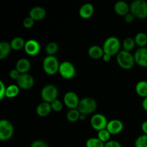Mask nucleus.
Returning <instances> with one entry per match:
<instances>
[{
	"instance_id": "obj_1",
	"label": "nucleus",
	"mask_w": 147,
	"mask_h": 147,
	"mask_svg": "<svg viewBox=\"0 0 147 147\" xmlns=\"http://www.w3.org/2000/svg\"><path fill=\"white\" fill-rule=\"evenodd\" d=\"M130 12L139 20L147 18V1L145 0H134L130 4Z\"/></svg>"
},
{
	"instance_id": "obj_2",
	"label": "nucleus",
	"mask_w": 147,
	"mask_h": 147,
	"mask_svg": "<svg viewBox=\"0 0 147 147\" xmlns=\"http://www.w3.org/2000/svg\"><path fill=\"white\" fill-rule=\"evenodd\" d=\"M116 61L118 65L123 70H129L133 68L135 65V60L134 55H132L130 52L121 50L117 55Z\"/></svg>"
},
{
	"instance_id": "obj_3",
	"label": "nucleus",
	"mask_w": 147,
	"mask_h": 147,
	"mask_svg": "<svg viewBox=\"0 0 147 147\" xmlns=\"http://www.w3.org/2000/svg\"><path fill=\"white\" fill-rule=\"evenodd\" d=\"M59 60L55 56L47 55L44 58L42 62V68L46 74L54 76L58 73L60 67Z\"/></svg>"
},
{
	"instance_id": "obj_4",
	"label": "nucleus",
	"mask_w": 147,
	"mask_h": 147,
	"mask_svg": "<svg viewBox=\"0 0 147 147\" xmlns=\"http://www.w3.org/2000/svg\"><path fill=\"white\" fill-rule=\"evenodd\" d=\"M97 106V102L94 98L90 97H85L80 99L77 109L81 114L89 115L93 113L96 110Z\"/></svg>"
},
{
	"instance_id": "obj_5",
	"label": "nucleus",
	"mask_w": 147,
	"mask_h": 147,
	"mask_svg": "<svg viewBox=\"0 0 147 147\" xmlns=\"http://www.w3.org/2000/svg\"><path fill=\"white\" fill-rule=\"evenodd\" d=\"M102 47L104 53L113 56L119 54L121 51V42L117 37H109L105 40Z\"/></svg>"
},
{
	"instance_id": "obj_6",
	"label": "nucleus",
	"mask_w": 147,
	"mask_h": 147,
	"mask_svg": "<svg viewBox=\"0 0 147 147\" xmlns=\"http://www.w3.org/2000/svg\"><path fill=\"white\" fill-rule=\"evenodd\" d=\"M58 93V89L55 85L47 84L42 88L40 95L43 101L51 103L57 99Z\"/></svg>"
},
{
	"instance_id": "obj_7",
	"label": "nucleus",
	"mask_w": 147,
	"mask_h": 147,
	"mask_svg": "<svg viewBox=\"0 0 147 147\" xmlns=\"http://www.w3.org/2000/svg\"><path fill=\"white\" fill-rule=\"evenodd\" d=\"M58 73L63 78L70 80L76 76V69L71 62L63 61L60 63Z\"/></svg>"
},
{
	"instance_id": "obj_8",
	"label": "nucleus",
	"mask_w": 147,
	"mask_h": 147,
	"mask_svg": "<svg viewBox=\"0 0 147 147\" xmlns=\"http://www.w3.org/2000/svg\"><path fill=\"white\" fill-rule=\"evenodd\" d=\"M14 134V126L7 119L0 121V140L1 142L8 141Z\"/></svg>"
},
{
	"instance_id": "obj_9",
	"label": "nucleus",
	"mask_w": 147,
	"mask_h": 147,
	"mask_svg": "<svg viewBox=\"0 0 147 147\" xmlns=\"http://www.w3.org/2000/svg\"><path fill=\"white\" fill-rule=\"evenodd\" d=\"M90 123V126L94 130L99 131L106 129L109 121L105 115L102 113H96L92 116Z\"/></svg>"
},
{
	"instance_id": "obj_10",
	"label": "nucleus",
	"mask_w": 147,
	"mask_h": 147,
	"mask_svg": "<svg viewBox=\"0 0 147 147\" xmlns=\"http://www.w3.org/2000/svg\"><path fill=\"white\" fill-rule=\"evenodd\" d=\"M78 96L73 91H68L65 94L63 103L69 109H77L80 103Z\"/></svg>"
},
{
	"instance_id": "obj_11",
	"label": "nucleus",
	"mask_w": 147,
	"mask_h": 147,
	"mask_svg": "<svg viewBox=\"0 0 147 147\" xmlns=\"http://www.w3.org/2000/svg\"><path fill=\"white\" fill-rule=\"evenodd\" d=\"M16 81L19 88L23 90H29L32 88L34 85V78L28 73L21 74Z\"/></svg>"
},
{
	"instance_id": "obj_12",
	"label": "nucleus",
	"mask_w": 147,
	"mask_h": 147,
	"mask_svg": "<svg viewBox=\"0 0 147 147\" xmlns=\"http://www.w3.org/2000/svg\"><path fill=\"white\" fill-rule=\"evenodd\" d=\"M24 50L26 54L28 55L36 56L40 53L41 47L40 42L37 40L34 39H30L26 41Z\"/></svg>"
},
{
	"instance_id": "obj_13",
	"label": "nucleus",
	"mask_w": 147,
	"mask_h": 147,
	"mask_svg": "<svg viewBox=\"0 0 147 147\" xmlns=\"http://www.w3.org/2000/svg\"><path fill=\"white\" fill-rule=\"evenodd\" d=\"M135 63L140 67H147V47H139L134 54Z\"/></svg>"
},
{
	"instance_id": "obj_14",
	"label": "nucleus",
	"mask_w": 147,
	"mask_h": 147,
	"mask_svg": "<svg viewBox=\"0 0 147 147\" xmlns=\"http://www.w3.org/2000/svg\"><path fill=\"white\" fill-rule=\"evenodd\" d=\"M106 129L111 135H117L123 131V123L119 119H112L109 121Z\"/></svg>"
},
{
	"instance_id": "obj_15",
	"label": "nucleus",
	"mask_w": 147,
	"mask_h": 147,
	"mask_svg": "<svg viewBox=\"0 0 147 147\" xmlns=\"http://www.w3.org/2000/svg\"><path fill=\"white\" fill-rule=\"evenodd\" d=\"M46 15H47L46 10L40 6L33 7L29 11V17L32 18L34 21H41L45 18Z\"/></svg>"
},
{
	"instance_id": "obj_16",
	"label": "nucleus",
	"mask_w": 147,
	"mask_h": 147,
	"mask_svg": "<svg viewBox=\"0 0 147 147\" xmlns=\"http://www.w3.org/2000/svg\"><path fill=\"white\" fill-rule=\"evenodd\" d=\"M94 13V7L90 3H86L80 7L79 9V15L82 19L88 20L93 16Z\"/></svg>"
},
{
	"instance_id": "obj_17",
	"label": "nucleus",
	"mask_w": 147,
	"mask_h": 147,
	"mask_svg": "<svg viewBox=\"0 0 147 147\" xmlns=\"http://www.w3.org/2000/svg\"><path fill=\"white\" fill-rule=\"evenodd\" d=\"M114 11L118 15L125 17L130 12V5L124 1H119L114 4Z\"/></svg>"
},
{
	"instance_id": "obj_18",
	"label": "nucleus",
	"mask_w": 147,
	"mask_h": 147,
	"mask_svg": "<svg viewBox=\"0 0 147 147\" xmlns=\"http://www.w3.org/2000/svg\"><path fill=\"white\" fill-rule=\"evenodd\" d=\"M30 68H31V63L30 60L27 58H21L17 60L16 63L15 69L20 74L27 73Z\"/></svg>"
},
{
	"instance_id": "obj_19",
	"label": "nucleus",
	"mask_w": 147,
	"mask_h": 147,
	"mask_svg": "<svg viewBox=\"0 0 147 147\" xmlns=\"http://www.w3.org/2000/svg\"><path fill=\"white\" fill-rule=\"evenodd\" d=\"M53 109H52L51 104L43 101L37 106L36 113L40 117H46L51 113Z\"/></svg>"
},
{
	"instance_id": "obj_20",
	"label": "nucleus",
	"mask_w": 147,
	"mask_h": 147,
	"mask_svg": "<svg viewBox=\"0 0 147 147\" xmlns=\"http://www.w3.org/2000/svg\"><path fill=\"white\" fill-rule=\"evenodd\" d=\"M89 57L93 60H99L102 58L104 55V51H103V47L98 45H92L89 47L88 51Z\"/></svg>"
},
{
	"instance_id": "obj_21",
	"label": "nucleus",
	"mask_w": 147,
	"mask_h": 147,
	"mask_svg": "<svg viewBox=\"0 0 147 147\" xmlns=\"http://www.w3.org/2000/svg\"><path fill=\"white\" fill-rule=\"evenodd\" d=\"M135 91L136 94L140 97H147V81L146 80H140L136 83L135 86Z\"/></svg>"
},
{
	"instance_id": "obj_22",
	"label": "nucleus",
	"mask_w": 147,
	"mask_h": 147,
	"mask_svg": "<svg viewBox=\"0 0 147 147\" xmlns=\"http://www.w3.org/2000/svg\"><path fill=\"white\" fill-rule=\"evenodd\" d=\"M11 50L10 43L7 42L2 41L0 42V59L4 60L8 57Z\"/></svg>"
},
{
	"instance_id": "obj_23",
	"label": "nucleus",
	"mask_w": 147,
	"mask_h": 147,
	"mask_svg": "<svg viewBox=\"0 0 147 147\" xmlns=\"http://www.w3.org/2000/svg\"><path fill=\"white\" fill-rule=\"evenodd\" d=\"M25 42L24 39L21 37H16L11 40L10 42V46L11 50H20L21 49L24 48L25 45Z\"/></svg>"
},
{
	"instance_id": "obj_24",
	"label": "nucleus",
	"mask_w": 147,
	"mask_h": 147,
	"mask_svg": "<svg viewBox=\"0 0 147 147\" xmlns=\"http://www.w3.org/2000/svg\"><path fill=\"white\" fill-rule=\"evenodd\" d=\"M20 89L17 84H11L8 86L6 90V98H15L16 96H18L20 93Z\"/></svg>"
},
{
	"instance_id": "obj_25",
	"label": "nucleus",
	"mask_w": 147,
	"mask_h": 147,
	"mask_svg": "<svg viewBox=\"0 0 147 147\" xmlns=\"http://www.w3.org/2000/svg\"><path fill=\"white\" fill-rule=\"evenodd\" d=\"M135 42L139 47H146L147 45V34L144 32L137 33L134 37Z\"/></svg>"
},
{
	"instance_id": "obj_26",
	"label": "nucleus",
	"mask_w": 147,
	"mask_h": 147,
	"mask_svg": "<svg viewBox=\"0 0 147 147\" xmlns=\"http://www.w3.org/2000/svg\"><path fill=\"white\" fill-rule=\"evenodd\" d=\"M81 113L79 112L78 109H70L67 111L66 114V119L69 122L71 123H75L78 121L80 120V116Z\"/></svg>"
},
{
	"instance_id": "obj_27",
	"label": "nucleus",
	"mask_w": 147,
	"mask_h": 147,
	"mask_svg": "<svg viewBox=\"0 0 147 147\" xmlns=\"http://www.w3.org/2000/svg\"><path fill=\"white\" fill-rule=\"evenodd\" d=\"M135 45H136V42H135L134 38H132V37H126L123 40V44H122L123 50L130 52V53L134 49Z\"/></svg>"
},
{
	"instance_id": "obj_28",
	"label": "nucleus",
	"mask_w": 147,
	"mask_h": 147,
	"mask_svg": "<svg viewBox=\"0 0 147 147\" xmlns=\"http://www.w3.org/2000/svg\"><path fill=\"white\" fill-rule=\"evenodd\" d=\"M58 50H59L58 45H57L56 42H49L45 47V52L47 54V55L55 56V55L58 52Z\"/></svg>"
},
{
	"instance_id": "obj_29",
	"label": "nucleus",
	"mask_w": 147,
	"mask_h": 147,
	"mask_svg": "<svg viewBox=\"0 0 147 147\" xmlns=\"http://www.w3.org/2000/svg\"><path fill=\"white\" fill-rule=\"evenodd\" d=\"M105 144L98 137H92L88 139L86 142V147H104Z\"/></svg>"
},
{
	"instance_id": "obj_30",
	"label": "nucleus",
	"mask_w": 147,
	"mask_h": 147,
	"mask_svg": "<svg viewBox=\"0 0 147 147\" xmlns=\"http://www.w3.org/2000/svg\"><path fill=\"white\" fill-rule=\"evenodd\" d=\"M111 134L109 132V131L107 129H103L101 131H98V135L97 137L98 139H100L102 142H103L104 144H106V142H109L111 139Z\"/></svg>"
},
{
	"instance_id": "obj_31",
	"label": "nucleus",
	"mask_w": 147,
	"mask_h": 147,
	"mask_svg": "<svg viewBox=\"0 0 147 147\" xmlns=\"http://www.w3.org/2000/svg\"><path fill=\"white\" fill-rule=\"evenodd\" d=\"M135 147H147V135L142 134L138 136L134 142Z\"/></svg>"
},
{
	"instance_id": "obj_32",
	"label": "nucleus",
	"mask_w": 147,
	"mask_h": 147,
	"mask_svg": "<svg viewBox=\"0 0 147 147\" xmlns=\"http://www.w3.org/2000/svg\"><path fill=\"white\" fill-rule=\"evenodd\" d=\"M50 104H51L53 111H54L55 112L61 111L62 109H63V103L61 101V100H58V99H56L55 100L52 102Z\"/></svg>"
},
{
	"instance_id": "obj_33",
	"label": "nucleus",
	"mask_w": 147,
	"mask_h": 147,
	"mask_svg": "<svg viewBox=\"0 0 147 147\" xmlns=\"http://www.w3.org/2000/svg\"><path fill=\"white\" fill-rule=\"evenodd\" d=\"M34 20L32 18H31L30 17H27L23 20V26L24 27H25L26 29H30L34 26Z\"/></svg>"
},
{
	"instance_id": "obj_34",
	"label": "nucleus",
	"mask_w": 147,
	"mask_h": 147,
	"mask_svg": "<svg viewBox=\"0 0 147 147\" xmlns=\"http://www.w3.org/2000/svg\"><path fill=\"white\" fill-rule=\"evenodd\" d=\"M30 147H49L48 144L42 140H36L34 141L31 144Z\"/></svg>"
},
{
	"instance_id": "obj_35",
	"label": "nucleus",
	"mask_w": 147,
	"mask_h": 147,
	"mask_svg": "<svg viewBox=\"0 0 147 147\" xmlns=\"http://www.w3.org/2000/svg\"><path fill=\"white\" fill-rule=\"evenodd\" d=\"M0 86H1V90H0V99L3 100L4 98H6V90H7V86H5V84H4L2 80H0Z\"/></svg>"
},
{
	"instance_id": "obj_36",
	"label": "nucleus",
	"mask_w": 147,
	"mask_h": 147,
	"mask_svg": "<svg viewBox=\"0 0 147 147\" xmlns=\"http://www.w3.org/2000/svg\"><path fill=\"white\" fill-rule=\"evenodd\" d=\"M20 75L21 74H20V73H19V72L17 71L15 68L12 69V70H10L9 73V76L10 78L13 79V80H16L19 78V77L20 76Z\"/></svg>"
},
{
	"instance_id": "obj_37",
	"label": "nucleus",
	"mask_w": 147,
	"mask_h": 147,
	"mask_svg": "<svg viewBox=\"0 0 147 147\" xmlns=\"http://www.w3.org/2000/svg\"><path fill=\"white\" fill-rule=\"evenodd\" d=\"M104 147H122L120 142L115 140H110L105 144Z\"/></svg>"
},
{
	"instance_id": "obj_38",
	"label": "nucleus",
	"mask_w": 147,
	"mask_h": 147,
	"mask_svg": "<svg viewBox=\"0 0 147 147\" xmlns=\"http://www.w3.org/2000/svg\"><path fill=\"white\" fill-rule=\"evenodd\" d=\"M123 18H124L125 22L127 23V24H130V23L133 22L134 20L135 19V17L131 14V13L129 12V14H126L125 17H123Z\"/></svg>"
},
{
	"instance_id": "obj_39",
	"label": "nucleus",
	"mask_w": 147,
	"mask_h": 147,
	"mask_svg": "<svg viewBox=\"0 0 147 147\" xmlns=\"http://www.w3.org/2000/svg\"><path fill=\"white\" fill-rule=\"evenodd\" d=\"M142 130L144 134L147 135V121H145L142 124Z\"/></svg>"
},
{
	"instance_id": "obj_40",
	"label": "nucleus",
	"mask_w": 147,
	"mask_h": 147,
	"mask_svg": "<svg viewBox=\"0 0 147 147\" xmlns=\"http://www.w3.org/2000/svg\"><path fill=\"white\" fill-rule=\"evenodd\" d=\"M111 57H112V56H111L110 55L106 54V53H104V55H103L102 59L103 60V61H105V62H106V63H107V62H109L111 60Z\"/></svg>"
},
{
	"instance_id": "obj_41",
	"label": "nucleus",
	"mask_w": 147,
	"mask_h": 147,
	"mask_svg": "<svg viewBox=\"0 0 147 147\" xmlns=\"http://www.w3.org/2000/svg\"><path fill=\"white\" fill-rule=\"evenodd\" d=\"M142 108H143V109L145 111L147 112V97L143 99V101H142Z\"/></svg>"
},
{
	"instance_id": "obj_42",
	"label": "nucleus",
	"mask_w": 147,
	"mask_h": 147,
	"mask_svg": "<svg viewBox=\"0 0 147 147\" xmlns=\"http://www.w3.org/2000/svg\"><path fill=\"white\" fill-rule=\"evenodd\" d=\"M86 119V115L80 114V121H84Z\"/></svg>"
},
{
	"instance_id": "obj_43",
	"label": "nucleus",
	"mask_w": 147,
	"mask_h": 147,
	"mask_svg": "<svg viewBox=\"0 0 147 147\" xmlns=\"http://www.w3.org/2000/svg\"><path fill=\"white\" fill-rule=\"evenodd\" d=\"M66 147H69V146H66Z\"/></svg>"
}]
</instances>
